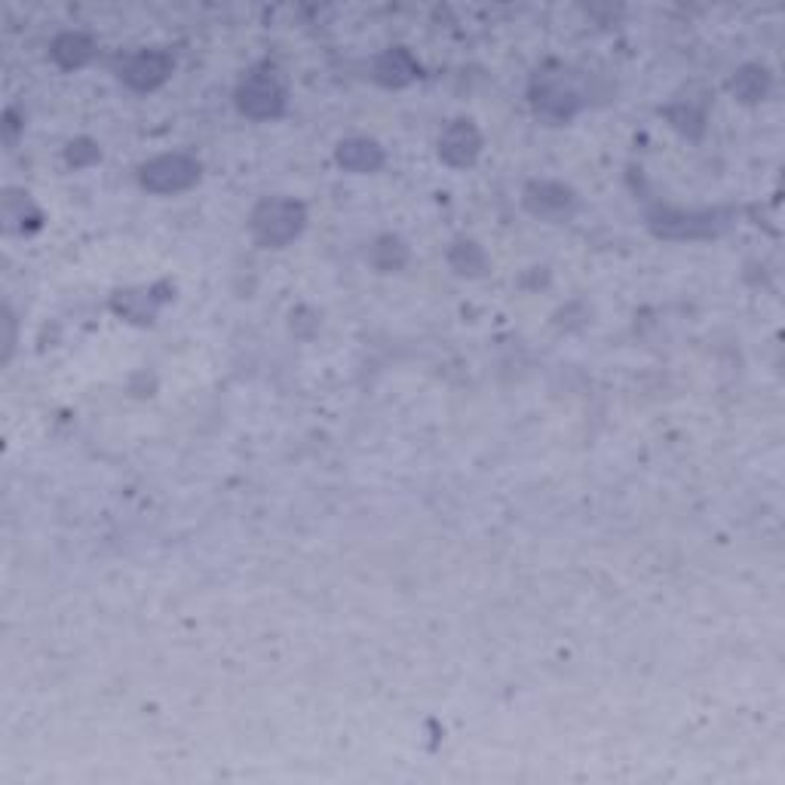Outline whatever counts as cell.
<instances>
[{
    "label": "cell",
    "instance_id": "277c9868",
    "mask_svg": "<svg viewBox=\"0 0 785 785\" xmlns=\"http://www.w3.org/2000/svg\"><path fill=\"white\" fill-rule=\"evenodd\" d=\"M531 102L534 111L543 120L568 123L583 108V96L574 87V80L568 77V71L559 68V71H543V75L534 77Z\"/></svg>",
    "mask_w": 785,
    "mask_h": 785
},
{
    "label": "cell",
    "instance_id": "30bf717a",
    "mask_svg": "<svg viewBox=\"0 0 785 785\" xmlns=\"http://www.w3.org/2000/svg\"><path fill=\"white\" fill-rule=\"evenodd\" d=\"M335 160L347 172L369 176V172H378L384 166V148L374 138H344L341 145L335 148Z\"/></svg>",
    "mask_w": 785,
    "mask_h": 785
},
{
    "label": "cell",
    "instance_id": "52a82bcc",
    "mask_svg": "<svg viewBox=\"0 0 785 785\" xmlns=\"http://www.w3.org/2000/svg\"><path fill=\"white\" fill-rule=\"evenodd\" d=\"M648 224L657 237L666 239H703L715 234L718 215L715 212H684V209H653Z\"/></svg>",
    "mask_w": 785,
    "mask_h": 785
},
{
    "label": "cell",
    "instance_id": "e0dca14e",
    "mask_svg": "<svg viewBox=\"0 0 785 785\" xmlns=\"http://www.w3.org/2000/svg\"><path fill=\"white\" fill-rule=\"evenodd\" d=\"M666 117L672 120V126L684 135H694L697 138L706 126V108H694V104H672L666 111Z\"/></svg>",
    "mask_w": 785,
    "mask_h": 785
},
{
    "label": "cell",
    "instance_id": "9a60e30c",
    "mask_svg": "<svg viewBox=\"0 0 785 785\" xmlns=\"http://www.w3.org/2000/svg\"><path fill=\"white\" fill-rule=\"evenodd\" d=\"M371 265L378 267L381 273H396L408 265V246L400 237L386 234L371 246Z\"/></svg>",
    "mask_w": 785,
    "mask_h": 785
},
{
    "label": "cell",
    "instance_id": "3957f363",
    "mask_svg": "<svg viewBox=\"0 0 785 785\" xmlns=\"http://www.w3.org/2000/svg\"><path fill=\"white\" fill-rule=\"evenodd\" d=\"M203 176V166L197 157L184 154V150H169L160 154L138 169V181L142 188L150 193H181L193 188Z\"/></svg>",
    "mask_w": 785,
    "mask_h": 785
},
{
    "label": "cell",
    "instance_id": "5b68a950",
    "mask_svg": "<svg viewBox=\"0 0 785 785\" xmlns=\"http://www.w3.org/2000/svg\"><path fill=\"white\" fill-rule=\"evenodd\" d=\"M172 71H176V59L164 46H142L120 61L117 68L120 80L135 92H150V89L164 87Z\"/></svg>",
    "mask_w": 785,
    "mask_h": 785
},
{
    "label": "cell",
    "instance_id": "6da1fadb",
    "mask_svg": "<svg viewBox=\"0 0 785 785\" xmlns=\"http://www.w3.org/2000/svg\"><path fill=\"white\" fill-rule=\"evenodd\" d=\"M307 227V209L295 197H265L249 215V231L258 246L282 249L301 237Z\"/></svg>",
    "mask_w": 785,
    "mask_h": 785
},
{
    "label": "cell",
    "instance_id": "ac0fdd59",
    "mask_svg": "<svg viewBox=\"0 0 785 785\" xmlns=\"http://www.w3.org/2000/svg\"><path fill=\"white\" fill-rule=\"evenodd\" d=\"M65 160H68V166H75V169H87V166L102 160V148H99L92 138H75V142L65 148Z\"/></svg>",
    "mask_w": 785,
    "mask_h": 785
},
{
    "label": "cell",
    "instance_id": "5bb4252c",
    "mask_svg": "<svg viewBox=\"0 0 785 785\" xmlns=\"http://www.w3.org/2000/svg\"><path fill=\"white\" fill-rule=\"evenodd\" d=\"M730 92L740 99L742 104L761 102L771 92V71L761 65H742L740 71L730 80Z\"/></svg>",
    "mask_w": 785,
    "mask_h": 785
},
{
    "label": "cell",
    "instance_id": "ba28073f",
    "mask_svg": "<svg viewBox=\"0 0 785 785\" xmlns=\"http://www.w3.org/2000/svg\"><path fill=\"white\" fill-rule=\"evenodd\" d=\"M485 148V138L479 133L473 120L458 117L451 120L439 135V157L451 169H470L479 160V154Z\"/></svg>",
    "mask_w": 785,
    "mask_h": 785
},
{
    "label": "cell",
    "instance_id": "2e32d148",
    "mask_svg": "<svg viewBox=\"0 0 785 785\" xmlns=\"http://www.w3.org/2000/svg\"><path fill=\"white\" fill-rule=\"evenodd\" d=\"M3 218H7L10 231H25L29 222L41 224V212L29 200V193H10L3 203Z\"/></svg>",
    "mask_w": 785,
    "mask_h": 785
},
{
    "label": "cell",
    "instance_id": "4fadbf2b",
    "mask_svg": "<svg viewBox=\"0 0 785 785\" xmlns=\"http://www.w3.org/2000/svg\"><path fill=\"white\" fill-rule=\"evenodd\" d=\"M448 267H451L458 277L479 280V277H485L491 270V261L485 249H482L475 239H455L451 249H448Z\"/></svg>",
    "mask_w": 785,
    "mask_h": 785
},
{
    "label": "cell",
    "instance_id": "7c38bea8",
    "mask_svg": "<svg viewBox=\"0 0 785 785\" xmlns=\"http://www.w3.org/2000/svg\"><path fill=\"white\" fill-rule=\"evenodd\" d=\"M164 301L166 298L157 295V289H126V292H117L111 304L123 319L148 326V323H154V316H157Z\"/></svg>",
    "mask_w": 785,
    "mask_h": 785
},
{
    "label": "cell",
    "instance_id": "7a4b0ae2",
    "mask_svg": "<svg viewBox=\"0 0 785 785\" xmlns=\"http://www.w3.org/2000/svg\"><path fill=\"white\" fill-rule=\"evenodd\" d=\"M234 99H237V108L243 117L277 120L282 111H285L289 92H285L280 71L270 68V65H261V68H253L249 75L239 80Z\"/></svg>",
    "mask_w": 785,
    "mask_h": 785
},
{
    "label": "cell",
    "instance_id": "9c48e42d",
    "mask_svg": "<svg viewBox=\"0 0 785 785\" xmlns=\"http://www.w3.org/2000/svg\"><path fill=\"white\" fill-rule=\"evenodd\" d=\"M371 77L386 89H402L408 87V83H415L417 77H420V65H417V59L405 46H393V49H386V53H381L374 59Z\"/></svg>",
    "mask_w": 785,
    "mask_h": 785
},
{
    "label": "cell",
    "instance_id": "8992f818",
    "mask_svg": "<svg viewBox=\"0 0 785 785\" xmlns=\"http://www.w3.org/2000/svg\"><path fill=\"white\" fill-rule=\"evenodd\" d=\"M522 203H525V209L531 212L534 218L549 224H562L568 222V218H574V212H577V191L568 188L564 181L543 178V181H531V184L525 188Z\"/></svg>",
    "mask_w": 785,
    "mask_h": 785
},
{
    "label": "cell",
    "instance_id": "8fae6325",
    "mask_svg": "<svg viewBox=\"0 0 785 785\" xmlns=\"http://www.w3.org/2000/svg\"><path fill=\"white\" fill-rule=\"evenodd\" d=\"M96 53V44L83 31H61L49 44V59L59 65L61 71H80Z\"/></svg>",
    "mask_w": 785,
    "mask_h": 785
}]
</instances>
